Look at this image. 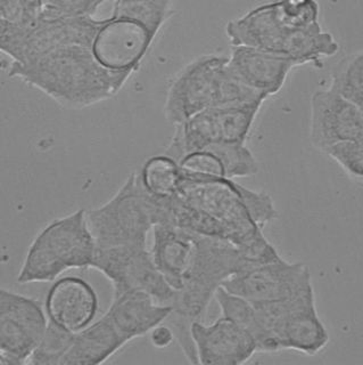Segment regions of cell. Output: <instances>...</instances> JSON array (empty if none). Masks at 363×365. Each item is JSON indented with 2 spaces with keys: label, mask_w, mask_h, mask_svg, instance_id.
<instances>
[{
  "label": "cell",
  "mask_w": 363,
  "mask_h": 365,
  "mask_svg": "<svg viewBox=\"0 0 363 365\" xmlns=\"http://www.w3.org/2000/svg\"><path fill=\"white\" fill-rule=\"evenodd\" d=\"M105 1L107 0H46L43 9L57 14L94 16Z\"/></svg>",
  "instance_id": "obj_26"
},
{
  "label": "cell",
  "mask_w": 363,
  "mask_h": 365,
  "mask_svg": "<svg viewBox=\"0 0 363 365\" xmlns=\"http://www.w3.org/2000/svg\"><path fill=\"white\" fill-rule=\"evenodd\" d=\"M228 66L237 79L268 97L278 94L295 66V61L263 49L233 45Z\"/></svg>",
  "instance_id": "obj_15"
},
{
  "label": "cell",
  "mask_w": 363,
  "mask_h": 365,
  "mask_svg": "<svg viewBox=\"0 0 363 365\" xmlns=\"http://www.w3.org/2000/svg\"><path fill=\"white\" fill-rule=\"evenodd\" d=\"M330 88L363 113V51L344 58L332 74Z\"/></svg>",
  "instance_id": "obj_22"
},
{
  "label": "cell",
  "mask_w": 363,
  "mask_h": 365,
  "mask_svg": "<svg viewBox=\"0 0 363 365\" xmlns=\"http://www.w3.org/2000/svg\"><path fill=\"white\" fill-rule=\"evenodd\" d=\"M96 249L85 210L56 218L40 230L28 247L17 282H54L66 271L91 267Z\"/></svg>",
  "instance_id": "obj_6"
},
{
  "label": "cell",
  "mask_w": 363,
  "mask_h": 365,
  "mask_svg": "<svg viewBox=\"0 0 363 365\" xmlns=\"http://www.w3.org/2000/svg\"><path fill=\"white\" fill-rule=\"evenodd\" d=\"M280 349H293L315 356L330 344V332L319 317L315 306V289L305 291L277 331Z\"/></svg>",
  "instance_id": "obj_16"
},
{
  "label": "cell",
  "mask_w": 363,
  "mask_h": 365,
  "mask_svg": "<svg viewBox=\"0 0 363 365\" xmlns=\"http://www.w3.org/2000/svg\"><path fill=\"white\" fill-rule=\"evenodd\" d=\"M11 74L43 91L66 108H88L117 95L132 72L106 68L87 46H64L26 62H15Z\"/></svg>",
  "instance_id": "obj_3"
},
{
  "label": "cell",
  "mask_w": 363,
  "mask_h": 365,
  "mask_svg": "<svg viewBox=\"0 0 363 365\" xmlns=\"http://www.w3.org/2000/svg\"><path fill=\"white\" fill-rule=\"evenodd\" d=\"M148 334H149V341H151L152 346L157 349L170 347L172 342L176 340L174 330L168 323L165 322L155 327Z\"/></svg>",
  "instance_id": "obj_27"
},
{
  "label": "cell",
  "mask_w": 363,
  "mask_h": 365,
  "mask_svg": "<svg viewBox=\"0 0 363 365\" xmlns=\"http://www.w3.org/2000/svg\"><path fill=\"white\" fill-rule=\"evenodd\" d=\"M310 285H312V277L305 264L288 262L280 257L241 269L222 287L256 305L286 299Z\"/></svg>",
  "instance_id": "obj_10"
},
{
  "label": "cell",
  "mask_w": 363,
  "mask_h": 365,
  "mask_svg": "<svg viewBox=\"0 0 363 365\" xmlns=\"http://www.w3.org/2000/svg\"><path fill=\"white\" fill-rule=\"evenodd\" d=\"M280 1L287 4V5L300 6L310 3V1H312V0H280Z\"/></svg>",
  "instance_id": "obj_28"
},
{
  "label": "cell",
  "mask_w": 363,
  "mask_h": 365,
  "mask_svg": "<svg viewBox=\"0 0 363 365\" xmlns=\"http://www.w3.org/2000/svg\"><path fill=\"white\" fill-rule=\"evenodd\" d=\"M100 302L90 283L77 277L57 279L46 298L49 322L77 334L94 322Z\"/></svg>",
  "instance_id": "obj_14"
},
{
  "label": "cell",
  "mask_w": 363,
  "mask_h": 365,
  "mask_svg": "<svg viewBox=\"0 0 363 365\" xmlns=\"http://www.w3.org/2000/svg\"><path fill=\"white\" fill-rule=\"evenodd\" d=\"M182 171L172 210V225L205 237L226 240L263 264L280 258L263 227L278 218L273 197L226 177Z\"/></svg>",
  "instance_id": "obj_1"
},
{
  "label": "cell",
  "mask_w": 363,
  "mask_h": 365,
  "mask_svg": "<svg viewBox=\"0 0 363 365\" xmlns=\"http://www.w3.org/2000/svg\"><path fill=\"white\" fill-rule=\"evenodd\" d=\"M73 336L74 334L48 321L45 336L28 359V364L60 365V359L71 345Z\"/></svg>",
  "instance_id": "obj_24"
},
{
  "label": "cell",
  "mask_w": 363,
  "mask_h": 365,
  "mask_svg": "<svg viewBox=\"0 0 363 365\" xmlns=\"http://www.w3.org/2000/svg\"><path fill=\"white\" fill-rule=\"evenodd\" d=\"M91 268L106 277L113 296L125 291H145L163 305L171 306L176 291L157 269L147 247L97 248Z\"/></svg>",
  "instance_id": "obj_8"
},
{
  "label": "cell",
  "mask_w": 363,
  "mask_h": 365,
  "mask_svg": "<svg viewBox=\"0 0 363 365\" xmlns=\"http://www.w3.org/2000/svg\"><path fill=\"white\" fill-rule=\"evenodd\" d=\"M172 307L163 305L145 291H125L112 298L106 315L114 327L129 342L149 334L155 327L165 322Z\"/></svg>",
  "instance_id": "obj_17"
},
{
  "label": "cell",
  "mask_w": 363,
  "mask_h": 365,
  "mask_svg": "<svg viewBox=\"0 0 363 365\" xmlns=\"http://www.w3.org/2000/svg\"><path fill=\"white\" fill-rule=\"evenodd\" d=\"M325 154L335 160L347 174L363 180V135L354 140L336 144L328 148Z\"/></svg>",
  "instance_id": "obj_25"
},
{
  "label": "cell",
  "mask_w": 363,
  "mask_h": 365,
  "mask_svg": "<svg viewBox=\"0 0 363 365\" xmlns=\"http://www.w3.org/2000/svg\"><path fill=\"white\" fill-rule=\"evenodd\" d=\"M363 135V113L334 89H318L311 97L310 142L318 151Z\"/></svg>",
  "instance_id": "obj_11"
},
{
  "label": "cell",
  "mask_w": 363,
  "mask_h": 365,
  "mask_svg": "<svg viewBox=\"0 0 363 365\" xmlns=\"http://www.w3.org/2000/svg\"><path fill=\"white\" fill-rule=\"evenodd\" d=\"M269 97L235 77L228 56L203 55L184 66L171 83L164 103L165 118L177 125L216 106L264 103Z\"/></svg>",
  "instance_id": "obj_5"
},
{
  "label": "cell",
  "mask_w": 363,
  "mask_h": 365,
  "mask_svg": "<svg viewBox=\"0 0 363 365\" xmlns=\"http://www.w3.org/2000/svg\"><path fill=\"white\" fill-rule=\"evenodd\" d=\"M48 327L38 300L0 287V364H24Z\"/></svg>",
  "instance_id": "obj_9"
},
{
  "label": "cell",
  "mask_w": 363,
  "mask_h": 365,
  "mask_svg": "<svg viewBox=\"0 0 363 365\" xmlns=\"http://www.w3.org/2000/svg\"><path fill=\"white\" fill-rule=\"evenodd\" d=\"M171 15V0H115L112 17L134 21L157 36Z\"/></svg>",
  "instance_id": "obj_21"
},
{
  "label": "cell",
  "mask_w": 363,
  "mask_h": 365,
  "mask_svg": "<svg viewBox=\"0 0 363 365\" xmlns=\"http://www.w3.org/2000/svg\"><path fill=\"white\" fill-rule=\"evenodd\" d=\"M207 148H211L218 155L223 165L226 176L230 180L258 174V160L246 144H214Z\"/></svg>",
  "instance_id": "obj_23"
},
{
  "label": "cell",
  "mask_w": 363,
  "mask_h": 365,
  "mask_svg": "<svg viewBox=\"0 0 363 365\" xmlns=\"http://www.w3.org/2000/svg\"><path fill=\"white\" fill-rule=\"evenodd\" d=\"M138 175L146 191L157 197L176 195L182 178L179 165L165 153L146 160Z\"/></svg>",
  "instance_id": "obj_20"
},
{
  "label": "cell",
  "mask_w": 363,
  "mask_h": 365,
  "mask_svg": "<svg viewBox=\"0 0 363 365\" xmlns=\"http://www.w3.org/2000/svg\"><path fill=\"white\" fill-rule=\"evenodd\" d=\"M128 340L104 314L87 328L74 334L60 365H98L121 351Z\"/></svg>",
  "instance_id": "obj_18"
},
{
  "label": "cell",
  "mask_w": 363,
  "mask_h": 365,
  "mask_svg": "<svg viewBox=\"0 0 363 365\" xmlns=\"http://www.w3.org/2000/svg\"><path fill=\"white\" fill-rule=\"evenodd\" d=\"M170 197H154L131 173L111 199L85 210L97 248L147 247L155 226L170 225Z\"/></svg>",
  "instance_id": "obj_4"
},
{
  "label": "cell",
  "mask_w": 363,
  "mask_h": 365,
  "mask_svg": "<svg viewBox=\"0 0 363 365\" xmlns=\"http://www.w3.org/2000/svg\"><path fill=\"white\" fill-rule=\"evenodd\" d=\"M155 38L140 23L111 16L102 22L91 48L106 68L135 73Z\"/></svg>",
  "instance_id": "obj_13"
},
{
  "label": "cell",
  "mask_w": 363,
  "mask_h": 365,
  "mask_svg": "<svg viewBox=\"0 0 363 365\" xmlns=\"http://www.w3.org/2000/svg\"><path fill=\"white\" fill-rule=\"evenodd\" d=\"M263 103L216 106L176 125L164 153L179 161L190 152L214 144H246Z\"/></svg>",
  "instance_id": "obj_7"
},
{
  "label": "cell",
  "mask_w": 363,
  "mask_h": 365,
  "mask_svg": "<svg viewBox=\"0 0 363 365\" xmlns=\"http://www.w3.org/2000/svg\"><path fill=\"white\" fill-rule=\"evenodd\" d=\"M190 336L197 364L241 365L258 353L253 336L227 317L210 324L195 321L190 327Z\"/></svg>",
  "instance_id": "obj_12"
},
{
  "label": "cell",
  "mask_w": 363,
  "mask_h": 365,
  "mask_svg": "<svg viewBox=\"0 0 363 365\" xmlns=\"http://www.w3.org/2000/svg\"><path fill=\"white\" fill-rule=\"evenodd\" d=\"M214 299L218 302L219 307L221 309L222 317L231 319L236 324L246 330L253 339L256 340L258 353H275V345L270 340L265 331L260 324L256 308L248 300L231 294L223 287L216 291Z\"/></svg>",
  "instance_id": "obj_19"
},
{
  "label": "cell",
  "mask_w": 363,
  "mask_h": 365,
  "mask_svg": "<svg viewBox=\"0 0 363 365\" xmlns=\"http://www.w3.org/2000/svg\"><path fill=\"white\" fill-rule=\"evenodd\" d=\"M226 30L231 45L263 49L295 61L298 66L320 63L340 49L334 36L321 28L315 0L300 6L280 0L264 4L230 21Z\"/></svg>",
  "instance_id": "obj_2"
}]
</instances>
